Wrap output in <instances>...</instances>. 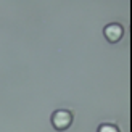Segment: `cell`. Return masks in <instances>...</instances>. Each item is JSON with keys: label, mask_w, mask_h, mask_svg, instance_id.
<instances>
[{"label": "cell", "mask_w": 132, "mask_h": 132, "mask_svg": "<svg viewBox=\"0 0 132 132\" xmlns=\"http://www.w3.org/2000/svg\"><path fill=\"white\" fill-rule=\"evenodd\" d=\"M72 122V114L68 110H58L52 114V124L56 130H66Z\"/></svg>", "instance_id": "6da1fadb"}, {"label": "cell", "mask_w": 132, "mask_h": 132, "mask_svg": "<svg viewBox=\"0 0 132 132\" xmlns=\"http://www.w3.org/2000/svg\"><path fill=\"white\" fill-rule=\"evenodd\" d=\"M103 34H105V37H106L108 42L116 44V42H119L121 39H122V36H124V29H122L121 24L111 23V24H108V26H105Z\"/></svg>", "instance_id": "7a4b0ae2"}, {"label": "cell", "mask_w": 132, "mask_h": 132, "mask_svg": "<svg viewBox=\"0 0 132 132\" xmlns=\"http://www.w3.org/2000/svg\"><path fill=\"white\" fill-rule=\"evenodd\" d=\"M97 132H119V129H118L114 124H102Z\"/></svg>", "instance_id": "3957f363"}]
</instances>
